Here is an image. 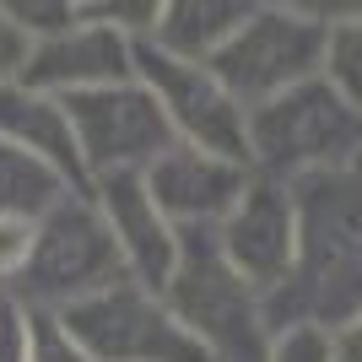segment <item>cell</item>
<instances>
[{
    "label": "cell",
    "mask_w": 362,
    "mask_h": 362,
    "mask_svg": "<svg viewBox=\"0 0 362 362\" xmlns=\"http://www.w3.org/2000/svg\"><path fill=\"white\" fill-rule=\"evenodd\" d=\"M298 206V265L276 298H265V325H319L341 330L362 314V163L292 184Z\"/></svg>",
    "instance_id": "6da1fadb"
},
{
    "label": "cell",
    "mask_w": 362,
    "mask_h": 362,
    "mask_svg": "<svg viewBox=\"0 0 362 362\" xmlns=\"http://www.w3.org/2000/svg\"><path fill=\"white\" fill-rule=\"evenodd\" d=\"M357 163H362V108H351L325 76L249 108V173H259V179L298 184Z\"/></svg>",
    "instance_id": "7a4b0ae2"
},
{
    "label": "cell",
    "mask_w": 362,
    "mask_h": 362,
    "mask_svg": "<svg viewBox=\"0 0 362 362\" xmlns=\"http://www.w3.org/2000/svg\"><path fill=\"white\" fill-rule=\"evenodd\" d=\"M163 303L211 351V362H265L271 351L265 303L227 271L211 233H179V265L163 287Z\"/></svg>",
    "instance_id": "3957f363"
},
{
    "label": "cell",
    "mask_w": 362,
    "mask_h": 362,
    "mask_svg": "<svg viewBox=\"0 0 362 362\" xmlns=\"http://www.w3.org/2000/svg\"><path fill=\"white\" fill-rule=\"evenodd\" d=\"M124 281V259L87 195H65L33 233V255L16 276V298L38 314H65L76 303Z\"/></svg>",
    "instance_id": "277c9868"
},
{
    "label": "cell",
    "mask_w": 362,
    "mask_h": 362,
    "mask_svg": "<svg viewBox=\"0 0 362 362\" xmlns=\"http://www.w3.org/2000/svg\"><path fill=\"white\" fill-rule=\"evenodd\" d=\"M211 76L249 114L325 76V22L308 6H255L249 22L233 33V44L211 60Z\"/></svg>",
    "instance_id": "5b68a950"
},
{
    "label": "cell",
    "mask_w": 362,
    "mask_h": 362,
    "mask_svg": "<svg viewBox=\"0 0 362 362\" xmlns=\"http://www.w3.org/2000/svg\"><path fill=\"white\" fill-rule=\"evenodd\" d=\"M54 319L92 362H211V351L173 319L163 292H146L130 276Z\"/></svg>",
    "instance_id": "8992f818"
},
{
    "label": "cell",
    "mask_w": 362,
    "mask_h": 362,
    "mask_svg": "<svg viewBox=\"0 0 362 362\" xmlns=\"http://www.w3.org/2000/svg\"><path fill=\"white\" fill-rule=\"evenodd\" d=\"M130 65H136V81L157 98L179 146H200V151H216V157H233V163L249 168V114L227 98V87L211 76V65L173 60L146 38H136Z\"/></svg>",
    "instance_id": "52a82bcc"
},
{
    "label": "cell",
    "mask_w": 362,
    "mask_h": 362,
    "mask_svg": "<svg viewBox=\"0 0 362 362\" xmlns=\"http://www.w3.org/2000/svg\"><path fill=\"white\" fill-rule=\"evenodd\" d=\"M65 114H71V136H76L81 163H87V179L146 173L173 146V130H168L163 108H157V98L141 87L136 76L114 81V87L65 98Z\"/></svg>",
    "instance_id": "ba28073f"
},
{
    "label": "cell",
    "mask_w": 362,
    "mask_h": 362,
    "mask_svg": "<svg viewBox=\"0 0 362 362\" xmlns=\"http://www.w3.org/2000/svg\"><path fill=\"white\" fill-rule=\"evenodd\" d=\"M222 249L227 271L238 276L243 287L259 303L292 281L298 265V206H292V184L276 179H249V189L238 195V206L227 211V222L211 233Z\"/></svg>",
    "instance_id": "9c48e42d"
},
{
    "label": "cell",
    "mask_w": 362,
    "mask_h": 362,
    "mask_svg": "<svg viewBox=\"0 0 362 362\" xmlns=\"http://www.w3.org/2000/svg\"><path fill=\"white\" fill-rule=\"evenodd\" d=\"M130 49H136V38H124L119 28L98 22V16L81 6V16H76L65 33L33 44L22 87L65 103L76 92H98V87H114V81H130V76H136Z\"/></svg>",
    "instance_id": "30bf717a"
},
{
    "label": "cell",
    "mask_w": 362,
    "mask_h": 362,
    "mask_svg": "<svg viewBox=\"0 0 362 362\" xmlns=\"http://www.w3.org/2000/svg\"><path fill=\"white\" fill-rule=\"evenodd\" d=\"M157 200V211L179 233H216L227 222V211L238 206V195L249 189V168L233 163V157H216V151H200V146H173L157 157V163L141 173Z\"/></svg>",
    "instance_id": "8fae6325"
},
{
    "label": "cell",
    "mask_w": 362,
    "mask_h": 362,
    "mask_svg": "<svg viewBox=\"0 0 362 362\" xmlns=\"http://www.w3.org/2000/svg\"><path fill=\"white\" fill-rule=\"evenodd\" d=\"M87 200L98 206L108 238L124 259V276L141 281L146 292H163L173 265H179V227L168 222L151 200L146 179L141 173H108V179H92Z\"/></svg>",
    "instance_id": "7c38bea8"
},
{
    "label": "cell",
    "mask_w": 362,
    "mask_h": 362,
    "mask_svg": "<svg viewBox=\"0 0 362 362\" xmlns=\"http://www.w3.org/2000/svg\"><path fill=\"white\" fill-rule=\"evenodd\" d=\"M0 141L33 151L38 163H49L71 184V195H87L92 179H87V163L76 151L71 136V114H65L60 98H44V92H28L22 81L16 87H0Z\"/></svg>",
    "instance_id": "4fadbf2b"
},
{
    "label": "cell",
    "mask_w": 362,
    "mask_h": 362,
    "mask_svg": "<svg viewBox=\"0 0 362 362\" xmlns=\"http://www.w3.org/2000/svg\"><path fill=\"white\" fill-rule=\"evenodd\" d=\"M249 11L255 6H243V0H168V6H157L146 44H157L173 60L211 65L233 44V33L249 22Z\"/></svg>",
    "instance_id": "5bb4252c"
},
{
    "label": "cell",
    "mask_w": 362,
    "mask_h": 362,
    "mask_svg": "<svg viewBox=\"0 0 362 362\" xmlns=\"http://www.w3.org/2000/svg\"><path fill=\"white\" fill-rule=\"evenodd\" d=\"M71 195V184L49 163H38L33 151L0 141V216H22V222H44L60 200Z\"/></svg>",
    "instance_id": "9a60e30c"
},
{
    "label": "cell",
    "mask_w": 362,
    "mask_h": 362,
    "mask_svg": "<svg viewBox=\"0 0 362 362\" xmlns=\"http://www.w3.org/2000/svg\"><path fill=\"white\" fill-rule=\"evenodd\" d=\"M325 81L351 108H362V6L325 22Z\"/></svg>",
    "instance_id": "2e32d148"
},
{
    "label": "cell",
    "mask_w": 362,
    "mask_h": 362,
    "mask_svg": "<svg viewBox=\"0 0 362 362\" xmlns=\"http://www.w3.org/2000/svg\"><path fill=\"white\" fill-rule=\"evenodd\" d=\"M33 330H38V308L0 287V362H33Z\"/></svg>",
    "instance_id": "e0dca14e"
},
{
    "label": "cell",
    "mask_w": 362,
    "mask_h": 362,
    "mask_svg": "<svg viewBox=\"0 0 362 362\" xmlns=\"http://www.w3.org/2000/svg\"><path fill=\"white\" fill-rule=\"evenodd\" d=\"M265 362H335V341L319 325H287V330L271 335Z\"/></svg>",
    "instance_id": "ac0fdd59"
},
{
    "label": "cell",
    "mask_w": 362,
    "mask_h": 362,
    "mask_svg": "<svg viewBox=\"0 0 362 362\" xmlns=\"http://www.w3.org/2000/svg\"><path fill=\"white\" fill-rule=\"evenodd\" d=\"M6 11H11L16 28H22L33 44H38V38H54V33L71 28L76 16H81V6H71V0H11Z\"/></svg>",
    "instance_id": "d6986e66"
},
{
    "label": "cell",
    "mask_w": 362,
    "mask_h": 362,
    "mask_svg": "<svg viewBox=\"0 0 362 362\" xmlns=\"http://www.w3.org/2000/svg\"><path fill=\"white\" fill-rule=\"evenodd\" d=\"M33 233H38V222L0 216V287L22 276V265H28V255H33Z\"/></svg>",
    "instance_id": "ffe728a7"
},
{
    "label": "cell",
    "mask_w": 362,
    "mask_h": 362,
    "mask_svg": "<svg viewBox=\"0 0 362 362\" xmlns=\"http://www.w3.org/2000/svg\"><path fill=\"white\" fill-rule=\"evenodd\" d=\"M28 54H33V38L16 28V16L0 6V87H16V81H22Z\"/></svg>",
    "instance_id": "44dd1931"
},
{
    "label": "cell",
    "mask_w": 362,
    "mask_h": 362,
    "mask_svg": "<svg viewBox=\"0 0 362 362\" xmlns=\"http://www.w3.org/2000/svg\"><path fill=\"white\" fill-rule=\"evenodd\" d=\"M33 362H92V357L65 335V325L54 314H38V330H33Z\"/></svg>",
    "instance_id": "7402d4cb"
},
{
    "label": "cell",
    "mask_w": 362,
    "mask_h": 362,
    "mask_svg": "<svg viewBox=\"0 0 362 362\" xmlns=\"http://www.w3.org/2000/svg\"><path fill=\"white\" fill-rule=\"evenodd\" d=\"M330 341H335V362H362V314L346 319V325H341Z\"/></svg>",
    "instance_id": "603a6c76"
}]
</instances>
